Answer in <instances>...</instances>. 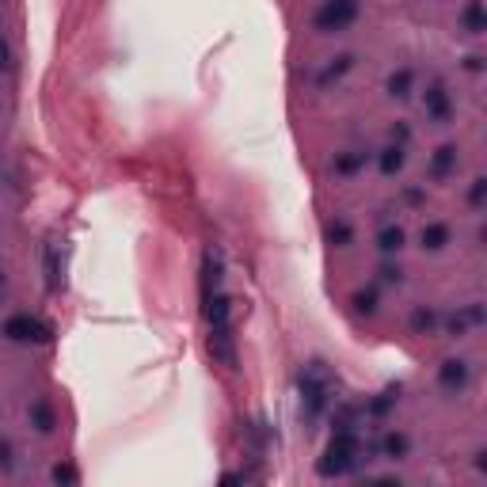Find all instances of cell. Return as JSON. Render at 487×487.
Instances as JSON below:
<instances>
[{
    "mask_svg": "<svg viewBox=\"0 0 487 487\" xmlns=\"http://www.w3.org/2000/svg\"><path fill=\"white\" fill-rule=\"evenodd\" d=\"M205 320H210V347L213 358L225 362V369H236V350H232V324H228V297L221 293V251L205 248Z\"/></svg>",
    "mask_w": 487,
    "mask_h": 487,
    "instance_id": "obj_1",
    "label": "cell"
},
{
    "mask_svg": "<svg viewBox=\"0 0 487 487\" xmlns=\"http://www.w3.org/2000/svg\"><path fill=\"white\" fill-rule=\"evenodd\" d=\"M354 464H358V441H354V430L342 426V430L335 434V441H331V449H327L320 472H324V476H342V472H350Z\"/></svg>",
    "mask_w": 487,
    "mask_h": 487,
    "instance_id": "obj_2",
    "label": "cell"
},
{
    "mask_svg": "<svg viewBox=\"0 0 487 487\" xmlns=\"http://www.w3.org/2000/svg\"><path fill=\"white\" fill-rule=\"evenodd\" d=\"M301 400H304V415L309 419H316L320 411H324V403H327V377L312 365V369H304V377H301Z\"/></svg>",
    "mask_w": 487,
    "mask_h": 487,
    "instance_id": "obj_3",
    "label": "cell"
},
{
    "mask_svg": "<svg viewBox=\"0 0 487 487\" xmlns=\"http://www.w3.org/2000/svg\"><path fill=\"white\" fill-rule=\"evenodd\" d=\"M4 335H8V339H15V342H42L50 331H46L38 320H30V316H15V320H8V324H4Z\"/></svg>",
    "mask_w": 487,
    "mask_h": 487,
    "instance_id": "obj_4",
    "label": "cell"
},
{
    "mask_svg": "<svg viewBox=\"0 0 487 487\" xmlns=\"http://www.w3.org/2000/svg\"><path fill=\"white\" fill-rule=\"evenodd\" d=\"M354 12H358L354 0H327V4L320 8V15H316V27H324V30L342 27V23H347Z\"/></svg>",
    "mask_w": 487,
    "mask_h": 487,
    "instance_id": "obj_5",
    "label": "cell"
},
{
    "mask_svg": "<svg viewBox=\"0 0 487 487\" xmlns=\"http://www.w3.org/2000/svg\"><path fill=\"white\" fill-rule=\"evenodd\" d=\"M30 423H35L38 434H50V430H53V415H50V407H46L42 400L30 403Z\"/></svg>",
    "mask_w": 487,
    "mask_h": 487,
    "instance_id": "obj_6",
    "label": "cell"
},
{
    "mask_svg": "<svg viewBox=\"0 0 487 487\" xmlns=\"http://www.w3.org/2000/svg\"><path fill=\"white\" fill-rule=\"evenodd\" d=\"M53 479H57V484H76V468H68V464H57V468H53Z\"/></svg>",
    "mask_w": 487,
    "mask_h": 487,
    "instance_id": "obj_7",
    "label": "cell"
},
{
    "mask_svg": "<svg viewBox=\"0 0 487 487\" xmlns=\"http://www.w3.org/2000/svg\"><path fill=\"white\" fill-rule=\"evenodd\" d=\"M0 472H15V461H12V445L0 441Z\"/></svg>",
    "mask_w": 487,
    "mask_h": 487,
    "instance_id": "obj_8",
    "label": "cell"
},
{
    "mask_svg": "<svg viewBox=\"0 0 487 487\" xmlns=\"http://www.w3.org/2000/svg\"><path fill=\"white\" fill-rule=\"evenodd\" d=\"M407 80H411V76H407V73H400V76H392V95H407Z\"/></svg>",
    "mask_w": 487,
    "mask_h": 487,
    "instance_id": "obj_9",
    "label": "cell"
},
{
    "mask_svg": "<svg viewBox=\"0 0 487 487\" xmlns=\"http://www.w3.org/2000/svg\"><path fill=\"white\" fill-rule=\"evenodd\" d=\"M8 65H12V50H8L4 42H0V68H8Z\"/></svg>",
    "mask_w": 487,
    "mask_h": 487,
    "instance_id": "obj_10",
    "label": "cell"
}]
</instances>
